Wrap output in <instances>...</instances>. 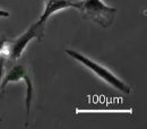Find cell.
<instances>
[{
  "label": "cell",
  "instance_id": "cell-8",
  "mask_svg": "<svg viewBox=\"0 0 147 129\" xmlns=\"http://www.w3.org/2000/svg\"><path fill=\"white\" fill-rule=\"evenodd\" d=\"M0 17H9V13L6 10L0 9Z\"/></svg>",
  "mask_w": 147,
  "mask_h": 129
},
{
  "label": "cell",
  "instance_id": "cell-5",
  "mask_svg": "<svg viewBox=\"0 0 147 129\" xmlns=\"http://www.w3.org/2000/svg\"><path fill=\"white\" fill-rule=\"evenodd\" d=\"M27 74L25 67L23 65H16L15 67H13L8 74L6 75V77L2 79L1 82V91L3 92L6 86L9 84V83H13V82H18L20 79H23L25 77V75Z\"/></svg>",
  "mask_w": 147,
  "mask_h": 129
},
{
  "label": "cell",
  "instance_id": "cell-2",
  "mask_svg": "<svg viewBox=\"0 0 147 129\" xmlns=\"http://www.w3.org/2000/svg\"><path fill=\"white\" fill-rule=\"evenodd\" d=\"M65 52L69 57H71L73 59H75L76 61H78L79 63H82L83 66H85L87 69H90L92 72L93 74L96 75L100 79H102L103 82L109 84L113 88L125 93V94H130L131 93V87L129 86L128 84H126L122 79H120L117 75H114L111 70L105 68L104 66L100 65L98 62L92 60L91 58L82 55L80 52L75 51L73 49H66Z\"/></svg>",
  "mask_w": 147,
  "mask_h": 129
},
{
  "label": "cell",
  "instance_id": "cell-3",
  "mask_svg": "<svg viewBox=\"0 0 147 129\" xmlns=\"http://www.w3.org/2000/svg\"><path fill=\"white\" fill-rule=\"evenodd\" d=\"M47 23L41 22L40 19L36 23H34L23 35L20 36L9 47V51L8 55H10V58L13 60H17L18 58L22 57L25 48L27 47V44L33 40V38H41L44 34V28H45Z\"/></svg>",
  "mask_w": 147,
  "mask_h": 129
},
{
  "label": "cell",
  "instance_id": "cell-7",
  "mask_svg": "<svg viewBox=\"0 0 147 129\" xmlns=\"http://www.w3.org/2000/svg\"><path fill=\"white\" fill-rule=\"evenodd\" d=\"M2 76H3V59L0 60V83L2 82Z\"/></svg>",
  "mask_w": 147,
  "mask_h": 129
},
{
  "label": "cell",
  "instance_id": "cell-6",
  "mask_svg": "<svg viewBox=\"0 0 147 129\" xmlns=\"http://www.w3.org/2000/svg\"><path fill=\"white\" fill-rule=\"evenodd\" d=\"M6 44H7V41L6 40H3V38L0 40V53L6 50Z\"/></svg>",
  "mask_w": 147,
  "mask_h": 129
},
{
  "label": "cell",
  "instance_id": "cell-1",
  "mask_svg": "<svg viewBox=\"0 0 147 129\" xmlns=\"http://www.w3.org/2000/svg\"><path fill=\"white\" fill-rule=\"evenodd\" d=\"M74 8L78 9L85 18L107 28L114 22L117 9L108 6L102 0H79L75 1Z\"/></svg>",
  "mask_w": 147,
  "mask_h": 129
},
{
  "label": "cell",
  "instance_id": "cell-9",
  "mask_svg": "<svg viewBox=\"0 0 147 129\" xmlns=\"http://www.w3.org/2000/svg\"><path fill=\"white\" fill-rule=\"evenodd\" d=\"M74 1H79V0H74Z\"/></svg>",
  "mask_w": 147,
  "mask_h": 129
},
{
  "label": "cell",
  "instance_id": "cell-4",
  "mask_svg": "<svg viewBox=\"0 0 147 129\" xmlns=\"http://www.w3.org/2000/svg\"><path fill=\"white\" fill-rule=\"evenodd\" d=\"M75 1L74 0H45L44 10L40 17L41 22L47 23L49 17H51L57 11L63 10L66 8H74Z\"/></svg>",
  "mask_w": 147,
  "mask_h": 129
}]
</instances>
